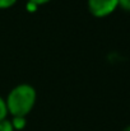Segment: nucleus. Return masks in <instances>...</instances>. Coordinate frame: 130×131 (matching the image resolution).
I'll return each mask as SVG.
<instances>
[{"label":"nucleus","instance_id":"1","mask_svg":"<svg viewBox=\"0 0 130 131\" xmlns=\"http://www.w3.org/2000/svg\"><path fill=\"white\" fill-rule=\"evenodd\" d=\"M37 101V92L33 85L21 83L10 89L5 98L8 115L12 117H27Z\"/></svg>","mask_w":130,"mask_h":131},{"label":"nucleus","instance_id":"2","mask_svg":"<svg viewBox=\"0 0 130 131\" xmlns=\"http://www.w3.org/2000/svg\"><path fill=\"white\" fill-rule=\"evenodd\" d=\"M89 13L96 18H105L119 8V0H87Z\"/></svg>","mask_w":130,"mask_h":131},{"label":"nucleus","instance_id":"3","mask_svg":"<svg viewBox=\"0 0 130 131\" xmlns=\"http://www.w3.org/2000/svg\"><path fill=\"white\" fill-rule=\"evenodd\" d=\"M10 121H12V125H13L14 130H23L27 125L26 117H12Z\"/></svg>","mask_w":130,"mask_h":131},{"label":"nucleus","instance_id":"4","mask_svg":"<svg viewBox=\"0 0 130 131\" xmlns=\"http://www.w3.org/2000/svg\"><path fill=\"white\" fill-rule=\"evenodd\" d=\"M0 131H15L12 125V121L8 117L0 121Z\"/></svg>","mask_w":130,"mask_h":131},{"label":"nucleus","instance_id":"5","mask_svg":"<svg viewBox=\"0 0 130 131\" xmlns=\"http://www.w3.org/2000/svg\"><path fill=\"white\" fill-rule=\"evenodd\" d=\"M8 117V110H6V104H5V98H3L0 95V121Z\"/></svg>","mask_w":130,"mask_h":131},{"label":"nucleus","instance_id":"6","mask_svg":"<svg viewBox=\"0 0 130 131\" xmlns=\"http://www.w3.org/2000/svg\"><path fill=\"white\" fill-rule=\"evenodd\" d=\"M18 0H0V9H9L17 4Z\"/></svg>","mask_w":130,"mask_h":131},{"label":"nucleus","instance_id":"7","mask_svg":"<svg viewBox=\"0 0 130 131\" xmlns=\"http://www.w3.org/2000/svg\"><path fill=\"white\" fill-rule=\"evenodd\" d=\"M119 6L124 10L130 12V0H119Z\"/></svg>","mask_w":130,"mask_h":131},{"label":"nucleus","instance_id":"8","mask_svg":"<svg viewBox=\"0 0 130 131\" xmlns=\"http://www.w3.org/2000/svg\"><path fill=\"white\" fill-rule=\"evenodd\" d=\"M31 4H33V5H36V6H38V5H43V4H47L50 0H28Z\"/></svg>","mask_w":130,"mask_h":131},{"label":"nucleus","instance_id":"9","mask_svg":"<svg viewBox=\"0 0 130 131\" xmlns=\"http://www.w3.org/2000/svg\"><path fill=\"white\" fill-rule=\"evenodd\" d=\"M123 131H130V125H128L126 127H124V129H123Z\"/></svg>","mask_w":130,"mask_h":131}]
</instances>
